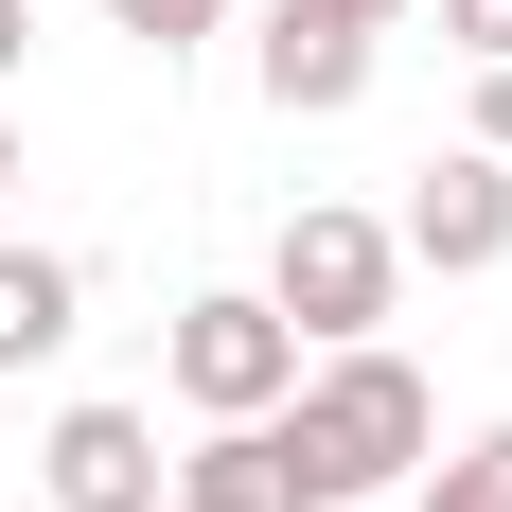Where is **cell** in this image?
I'll return each mask as SVG.
<instances>
[{
  "mask_svg": "<svg viewBox=\"0 0 512 512\" xmlns=\"http://www.w3.org/2000/svg\"><path fill=\"white\" fill-rule=\"evenodd\" d=\"M265 442H283V495L301 512H354V495H407V477L442 460V407H424V371L389 354V336H336V354H301V389L265 407Z\"/></svg>",
  "mask_w": 512,
  "mask_h": 512,
  "instance_id": "6da1fadb",
  "label": "cell"
},
{
  "mask_svg": "<svg viewBox=\"0 0 512 512\" xmlns=\"http://www.w3.org/2000/svg\"><path fill=\"white\" fill-rule=\"evenodd\" d=\"M354 18H407V0H354Z\"/></svg>",
  "mask_w": 512,
  "mask_h": 512,
  "instance_id": "5bb4252c",
  "label": "cell"
},
{
  "mask_svg": "<svg viewBox=\"0 0 512 512\" xmlns=\"http://www.w3.org/2000/svg\"><path fill=\"white\" fill-rule=\"evenodd\" d=\"M0 195H18V124H0Z\"/></svg>",
  "mask_w": 512,
  "mask_h": 512,
  "instance_id": "4fadbf2b",
  "label": "cell"
},
{
  "mask_svg": "<svg viewBox=\"0 0 512 512\" xmlns=\"http://www.w3.org/2000/svg\"><path fill=\"white\" fill-rule=\"evenodd\" d=\"M159 371H177V407H195V424H265L283 389H301V336L265 318V283H195L177 336H159Z\"/></svg>",
  "mask_w": 512,
  "mask_h": 512,
  "instance_id": "3957f363",
  "label": "cell"
},
{
  "mask_svg": "<svg viewBox=\"0 0 512 512\" xmlns=\"http://www.w3.org/2000/svg\"><path fill=\"white\" fill-rule=\"evenodd\" d=\"M230 0H106V36H142V53H195Z\"/></svg>",
  "mask_w": 512,
  "mask_h": 512,
  "instance_id": "9c48e42d",
  "label": "cell"
},
{
  "mask_svg": "<svg viewBox=\"0 0 512 512\" xmlns=\"http://www.w3.org/2000/svg\"><path fill=\"white\" fill-rule=\"evenodd\" d=\"M371 36H389V18H354V0H265L248 71H265V106H283V124H336V106L371 89Z\"/></svg>",
  "mask_w": 512,
  "mask_h": 512,
  "instance_id": "5b68a950",
  "label": "cell"
},
{
  "mask_svg": "<svg viewBox=\"0 0 512 512\" xmlns=\"http://www.w3.org/2000/svg\"><path fill=\"white\" fill-rule=\"evenodd\" d=\"M407 512H512V424H477L460 460H424V477H407Z\"/></svg>",
  "mask_w": 512,
  "mask_h": 512,
  "instance_id": "ba28073f",
  "label": "cell"
},
{
  "mask_svg": "<svg viewBox=\"0 0 512 512\" xmlns=\"http://www.w3.org/2000/svg\"><path fill=\"white\" fill-rule=\"evenodd\" d=\"M389 283H407V248H389V212H283V248H265V318L301 336V354H336V336H371L389 318Z\"/></svg>",
  "mask_w": 512,
  "mask_h": 512,
  "instance_id": "7a4b0ae2",
  "label": "cell"
},
{
  "mask_svg": "<svg viewBox=\"0 0 512 512\" xmlns=\"http://www.w3.org/2000/svg\"><path fill=\"white\" fill-rule=\"evenodd\" d=\"M460 142H477V159H512V53L477 71V124H460Z\"/></svg>",
  "mask_w": 512,
  "mask_h": 512,
  "instance_id": "8fae6325",
  "label": "cell"
},
{
  "mask_svg": "<svg viewBox=\"0 0 512 512\" xmlns=\"http://www.w3.org/2000/svg\"><path fill=\"white\" fill-rule=\"evenodd\" d=\"M442 36H460L477 71H495V53H512V0H442Z\"/></svg>",
  "mask_w": 512,
  "mask_h": 512,
  "instance_id": "30bf717a",
  "label": "cell"
},
{
  "mask_svg": "<svg viewBox=\"0 0 512 512\" xmlns=\"http://www.w3.org/2000/svg\"><path fill=\"white\" fill-rule=\"evenodd\" d=\"M71 336H89V265H71V248H18V230H0V371H53Z\"/></svg>",
  "mask_w": 512,
  "mask_h": 512,
  "instance_id": "52a82bcc",
  "label": "cell"
},
{
  "mask_svg": "<svg viewBox=\"0 0 512 512\" xmlns=\"http://www.w3.org/2000/svg\"><path fill=\"white\" fill-rule=\"evenodd\" d=\"M389 248H407V265H442V283H495V265H512V159L442 142V159L407 177V212H389Z\"/></svg>",
  "mask_w": 512,
  "mask_h": 512,
  "instance_id": "277c9868",
  "label": "cell"
},
{
  "mask_svg": "<svg viewBox=\"0 0 512 512\" xmlns=\"http://www.w3.org/2000/svg\"><path fill=\"white\" fill-rule=\"evenodd\" d=\"M18 53H36V0H0V89H18Z\"/></svg>",
  "mask_w": 512,
  "mask_h": 512,
  "instance_id": "7c38bea8",
  "label": "cell"
},
{
  "mask_svg": "<svg viewBox=\"0 0 512 512\" xmlns=\"http://www.w3.org/2000/svg\"><path fill=\"white\" fill-rule=\"evenodd\" d=\"M36 477H53V512H159V424L142 407H53V442H36Z\"/></svg>",
  "mask_w": 512,
  "mask_h": 512,
  "instance_id": "8992f818",
  "label": "cell"
}]
</instances>
